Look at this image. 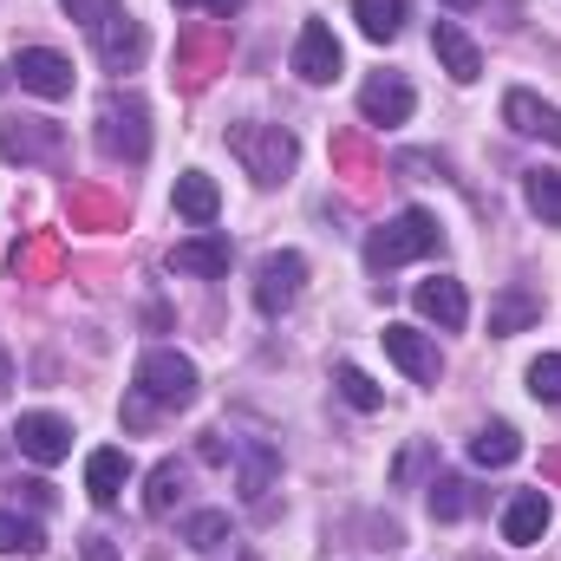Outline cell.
I'll use <instances>...</instances> for the list:
<instances>
[{
	"instance_id": "cell-21",
	"label": "cell",
	"mask_w": 561,
	"mask_h": 561,
	"mask_svg": "<svg viewBox=\"0 0 561 561\" xmlns=\"http://www.w3.org/2000/svg\"><path fill=\"white\" fill-rule=\"evenodd\" d=\"M275 477H280V450L275 444H249V450H242V496H249V503H268Z\"/></svg>"
},
{
	"instance_id": "cell-7",
	"label": "cell",
	"mask_w": 561,
	"mask_h": 561,
	"mask_svg": "<svg viewBox=\"0 0 561 561\" xmlns=\"http://www.w3.org/2000/svg\"><path fill=\"white\" fill-rule=\"evenodd\" d=\"M386 353H392V366L405 373V379H419V386H437V373H444V353H437V340H424L419 327H405V320H386Z\"/></svg>"
},
{
	"instance_id": "cell-11",
	"label": "cell",
	"mask_w": 561,
	"mask_h": 561,
	"mask_svg": "<svg viewBox=\"0 0 561 561\" xmlns=\"http://www.w3.org/2000/svg\"><path fill=\"white\" fill-rule=\"evenodd\" d=\"M412 307H419L424 320H437L444 333H457V327L470 320V294H463V280H450V275L419 280V287H412Z\"/></svg>"
},
{
	"instance_id": "cell-14",
	"label": "cell",
	"mask_w": 561,
	"mask_h": 561,
	"mask_svg": "<svg viewBox=\"0 0 561 561\" xmlns=\"http://www.w3.org/2000/svg\"><path fill=\"white\" fill-rule=\"evenodd\" d=\"M431 53H437V66H444L457 85H470V79L483 72V53H477V39H470L457 20H437V26H431Z\"/></svg>"
},
{
	"instance_id": "cell-6",
	"label": "cell",
	"mask_w": 561,
	"mask_h": 561,
	"mask_svg": "<svg viewBox=\"0 0 561 561\" xmlns=\"http://www.w3.org/2000/svg\"><path fill=\"white\" fill-rule=\"evenodd\" d=\"M13 79H20V92H33V99H72V59L53 53V46H20Z\"/></svg>"
},
{
	"instance_id": "cell-35",
	"label": "cell",
	"mask_w": 561,
	"mask_h": 561,
	"mask_svg": "<svg viewBox=\"0 0 561 561\" xmlns=\"http://www.w3.org/2000/svg\"><path fill=\"white\" fill-rule=\"evenodd\" d=\"M203 7H209V13H222V20H229V13H242V7H249V0H203Z\"/></svg>"
},
{
	"instance_id": "cell-24",
	"label": "cell",
	"mask_w": 561,
	"mask_h": 561,
	"mask_svg": "<svg viewBox=\"0 0 561 561\" xmlns=\"http://www.w3.org/2000/svg\"><path fill=\"white\" fill-rule=\"evenodd\" d=\"M176 496H183V463H176V457H163V463L150 470V490H144V516H170V510H176Z\"/></svg>"
},
{
	"instance_id": "cell-25",
	"label": "cell",
	"mask_w": 561,
	"mask_h": 561,
	"mask_svg": "<svg viewBox=\"0 0 561 561\" xmlns=\"http://www.w3.org/2000/svg\"><path fill=\"white\" fill-rule=\"evenodd\" d=\"M523 196H529V209H536L549 229H561V170H529V176H523Z\"/></svg>"
},
{
	"instance_id": "cell-34",
	"label": "cell",
	"mask_w": 561,
	"mask_h": 561,
	"mask_svg": "<svg viewBox=\"0 0 561 561\" xmlns=\"http://www.w3.org/2000/svg\"><path fill=\"white\" fill-rule=\"evenodd\" d=\"M203 463H229V444H222V437H216V431H209V437H203Z\"/></svg>"
},
{
	"instance_id": "cell-26",
	"label": "cell",
	"mask_w": 561,
	"mask_h": 561,
	"mask_svg": "<svg viewBox=\"0 0 561 561\" xmlns=\"http://www.w3.org/2000/svg\"><path fill=\"white\" fill-rule=\"evenodd\" d=\"M470 503H477V496H470V483H463V477H437V483H431V516H437V523L470 516Z\"/></svg>"
},
{
	"instance_id": "cell-8",
	"label": "cell",
	"mask_w": 561,
	"mask_h": 561,
	"mask_svg": "<svg viewBox=\"0 0 561 561\" xmlns=\"http://www.w3.org/2000/svg\"><path fill=\"white\" fill-rule=\"evenodd\" d=\"M294 72H300L307 85H333V79H340V39H333L327 20H307V26H300V39H294Z\"/></svg>"
},
{
	"instance_id": "cell-4",
	"label": "cell",
	"mask_w": 561,
	"mask_h": 561,
	"mask_svg": "<svg viewBox=\"0 0 561 561\" xmlns=\"http://www.w3.org/2000/svg\"><path fill=\"white\" fill-rule=\"evenodd\" d=\"M99 150L125 157V163H138L144 150H150V112H144L138 92H112L99 105Z\"/></svg>"
},
{
	"instance_id": "cell-15",
	"label": "cell",
	"mask_w": 561,
	"mask_h": 561,
	"mask_svg": "<svg viewBox=\"0 0 561 561\" xmlns=\"http://www.w3.org/2000/svg\"><path fill=\"white\" fill-rule=\"evenodd\" d=\"M125 483H131V450L105 444V450H92V457H85V496H92L99 510H112V503L125 496Z\"/></svg>"
},
{
	"instance_id": "cell-27",
	"label": "cell",
	"mask_w": 561,
	"mask_h": 561,
	"mask_svg": "<svg viewBox=\"0 0 561 561\" xmlns=\"http://www.w3.org/2000/svg\"><path fill=\"white\" fill-rule=\"evenodd\" d=\"M46 549V536H39V523H26V516H13V510H0V556H39Z\"/></svg>"
},
{
	"instance_id": "cell-37",
	"label": "cell",
	"mask_w": 561,
	"mask_h": 561,
	"mask_svg": "<svg viewBox=\"0 0 561 561\" xmlns=\"http://www.w3.org/2000/svg\"><path fill=\"white\" fill-rule=\"evenodd\" d=\"M0 399H7V359H0Z\"/></svg>"
},
{
	"instance_id": "cell-31",
	"label": "cell",
	"mask_w": 561,
	"mask_h": 561,
	"mask_svg": "<svg viewBox=\"0 0 561 561\" xmlns=\"http://www.w3.org/2000/svg\"><path fill=\"white\" fill-rule=\"evenodd\" d=\"M59 7H66V20H79L85 33H99V26L118 13V0H59Z\"/></svg>"
},
{
	"instance_id": "cell-10",
	"label": "cell",
	"mask_w": 561,
	"mask_h": 561,
	"mask_svg": "<svg viewBox=\"0 0 561 561\" xmlns=\"http://www.w3.org/2000/svg\"><path fill=\"white\" fill-rule=\"evenodd\" d=\"M13 444L33 463H59V457H72V424L53 419V412H26V419L13 424Z\"/></svg>"
},
{
	"instance_id": "cell-9",
	"label": "cell",
	"mask_w": 561,
	"mask_h": 561,
	"mask_svg": "<svg viewBox=\"0 0 561 561\" xmlns=\"http://www.w3.org/2000/svg\"><path fill=\"white\" fill-rule=\"evenodd\" d=\"M412 105H419V99H412V85H405L399 72H373V79L359 85V118H366V125H405Z\"/></svg>"
},
{
	"instance_id": "cell-32",
	"label": "cell",
	"mask_w": 561,
	"mask_h": 561,
	"mask_svg": "<svg viewBox=\"0 0 561 561\" xmlns=\"http://www.w3.org/2000/svg\"><path fill=\"white\" fill-rule=\"evenodd\" d=\"M79 561H118V542H112L105 529H92V536L79 542Z\"/></svg>"
},
{
	"instance_id": "cell-2",
	"label": "cell",
	"mask_w": 561,
	"mask_h": 561,
	"mask_svg": "<svg viewBox=\"0 0 561 561\" xmlns=\"http://www.w3.org/2000/svg\"><path fill=\"white\" fill-rule=\"evenodd\" d=\"M131 392L150 399L157 412H183V405H196V366L176 346H150L131 373Z\"/></svg>"
},
{
	"instance_id": "cell-23",
	"label": "cell",
	"mask_w": 561,
	"mask_h": 561,
	"mask_svg": "<svg viewBox=\"0 0 561 561\" xmlns=\"http://www.w3.org/2000/svg\"><path fill=\"white\" fill-rule=\"evenodd\" d=\"M353 20L366 39H399L405 33V0H353Z\"/></svg>"
},
{
	"instance_id": "cell-3",
	"label": "cell",
	"mask_w": 561,
	"mask_h": 561,
	"mask_svg": "<svg viewBox=\"0 0 561 561\" xmlns=\"http://www.w3.org/2000/svg\"><path fill=\"white\" fill-rule=\"evenodd\" d=\"M229 150L242 157V170H249L255 183H280V176L294 170V157H300L294 131H280V125H236V131H229Z\"/></svg>"
},
{
	"instance_id": "cell-20",
	"label": "cell",
	"mask_w": 561,
	"mask_h": 561,
	"mask_svg": "<svg viewBox=\"0 0 561 561\" xmlns=\"http://www.w3.org/2000/svg\"><path fill=\"white\" fill-rule=\"evenodd\" d=\"M536 320H542V300H536L529 287H503L496 307H490V333H496V340H510V333H523V327H536Z\"/></svg>"
},
{
	"instance_id": "cell-30",
	"label": "cell",
	"mask_w": 561,
	"mask_h": 561,
	"mask_svg": "<svg viewBox=\"0 0 561 561\" xmlns=\"http://www.w3.org/2000/svg\"><path fill=\"white\" fill-rule=\"evenodd\" d=\"M529 392H536L542 405H561V353H542V359L529 366Z\"/></svg>"
},
{
	"instance_id": "cell-22",
	"label": "cell",
	"mask_w": 561,
	"mask_h": 561,
	"mask_svg": "<svg viewBox=\"0 0 561 561\" xmlns=\"http://www.w3.org/2000/svg\"><path fill=\"white\" fill-rule=\"evenodd\" d=\"M470 457H477L483 470H503V463H516V457H523V437H516V424H483V431L470 437Z\"/></svg>"
},
{
	"instance_id": "cell-12",
	"label": "cell",
	"mask_w": 561,
	"mask_h": 561,
	"mask_svg": "<svg viewBox=\"0 0 561 561\" xmlns=\"http://www.w3.org/2000/svg\"><path fill=\"white\" fill-rule=\"evenodd\" d=\"M229 262H236V249H229V236H190V242H176L170 249V268L176 275H196V280H216V275H229Z\"/></svg>"
},
{
	"instance_id": "cell-19",
	"label": "cell",
	"mask_w": 561,
	"mask_h": 561,
	"mask_svg": "<svg viewBox=\"0 0 561 561\" xmlns=\"http://www.w3.org/2000/svg\"><path fill=\"white\" fill-rule=\"evenodd\" d=\"M216 209H222V190H216V176H203V170H183V176H176V216H183V222H196V229H209V222H216Z\"/></svg>"
},
{
	"instance_id": "cell-38",
	"label": "cell",
	"mask_w": 561,
	"mask_h": 561,
	"mask_svg": "<svg viewBox=\"0 0 561 561\" xmlns=\"http://www.w3.org/2000/svg\"><path fill=\"white\" fill-rule=\"evenodd\" d=\"M0 92H7V66H0Z\"/></svg>"
},
{
	"instance_id": "cell-39",
	"label": "cell",
	"mask_w": 561,
	"mask_h": 561,
	"mask_svg": "<svg viewBox=\"0 0 561 561\" xmlns=\"http://www.w3.org/2000/svg\"><path fill=\"white\" fill-rule=\"evenodd\" d=\"M176 7H196V0H176Z\"/></svg>"
},
{
	"instance_id": "cell-18",
	"label": "cell",
	"mask_w": 561,
	"mask_h": 561,
	"mask_svg": "<svg viewBox=\"0 0 561 561\" xmlns=\"http://www.w3.org/2000/svg\"><path fill=\"white\" fill-rule=\"evenodd\" d=\"M92 39H99V59H105L112 72H131V66L144 59V26L131 20V13H112Z\"/></svg>"
},
{
	"instance_id": "cell-17",
	"label": "cell",
	"mask_w": 561,
	"mask_h": 561,
	"mask_svg": "<svg viewBox=\"0 0 561 561\" xmlns=\"http://www.w3.org/2000/svg\"><path fill=\"white\" fill-rule=\"evenodd\" d=\"M503 125H510L516 138L561 144V112H556V105H542L536 92H510V99H503Z\"/></svg>"
},
{
	"instance_id": "cell-28",
	"label": "cell",
	"mask_w": 561,
	"mask_h": 561,
	"mask_svg": "<svg viewBox=\"0 0 561 561\" xmlns=\"http://www.w3.org/2000/svg\"><path fill=\"white\" fill-rule=\"evenodd\" d=\"M333 386H340V399H346L353 412H379V405H386V392H379L359 366H340V373H333Z\"/></svg>"
},
{
	"instance_id": "cell-16",
	"label": "cell",
	"mask_w": 561,
	"mask_h": 561,
	"mask_svg": "<svg viewBox=\"0 0 561 561\" xmlns=\"http://www.w3.org/2000/svg\"><path fill=\"white\" fill-rule=\"evenodd\" d=\"M549 496L542 490H523V496H510V510H503V542L510 549H536L542 536H549Z\"/></svg>"
},
{
	"instance_id": "cell-13",
	"label": "cell",
	"mask_w": 561,
	"mask_h": 561,
	"mask_svg": "<svg viewBox=\"0 0 561 561\" xmlns=\"http://www.w3.org/2000/svg\"><path fill=\"white\" fill-rule=\"evenodd\" d=\"M59 150V125L46 118H0V157L7 163H39Z\"/></svg>"
},
{
	"instance_id": "cell-5",
	"label": "cell",
	"mask_w": 561,
	"mask_h": 561,
	"mask_svg": "<svg viewBox=\"0 0 561 561\" xmlns=\"http://www.w3.org/2000/svg\"><path fill=\"white\" fill-rule=\"evenodd\" d=\"M300 287H307V255H300V249H275V255L255 268V307L275 320V313H287V307L300 300Z\"/></svg>"
},
{
	"instance_id": "cell-33",
	"label": "cell",
	"mask_w": 561,
	"mask_h": 561,
	"mask_svg": "<svg viewBox=\"0 0 561 561\" xmlns=\"http://www.w3.org/2000/svg\"><path fill=\"white\" fill-rule=\"evenodd\" d=\"M20 496H26V503H33V510H53V503H59V496H53V483H46V477H26V483H20Z\"/></svg>"
},
{
	"instance_id": "cell-36",
	"label": "cell",
	"mask_w": 561,
	"mask_h": 561,
	"mask_svg": "<svg viewBox=\"0 0 561 561\" xmlns=\"http://www.w3.org/2000/svg\"><path fill=\"white\" fill-rule=\"evenodd\" d=\"M444 7H450V13H470V7H477V0H444Z\"/></svg>"
},
{
	"instance_id": "cell-1",
	"label": "cell",
	"mask_w": 561,
	"mask_h": 561,
	"mask_svg": "<svg viewBox=\"0 0 561 561\" xmlns=\"http://www.w3.org/2000/svg\"><path fill=\"white\" fill-rule=\"evenodd\" d=\"M437 249H444L437 216H431V209H405V216H392L386 229H373V236H366V268H373V275H386V268L419 262V255H437Z\"/></svg>"
},
{
	"instance_id": "cell-29",
	"label": "cell",
	"mask_w": 561,
	"mask_h": 561,
	"mask_svg": "<svg viewBox=\"0 0 561 561\" xmlns=\"http://www.w3.org/2000/svg\"><path fill=\"white\" fill-rule=\"evenodd\" d=\"M183 536H190V549H203V556H216V549L229 542V516H222V510H196Z\"/></svg>"
}]
</instances>
